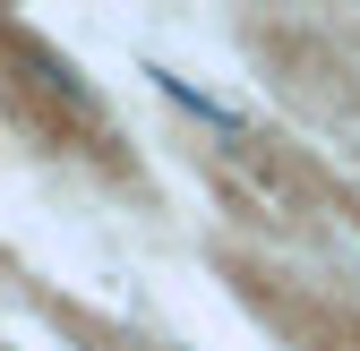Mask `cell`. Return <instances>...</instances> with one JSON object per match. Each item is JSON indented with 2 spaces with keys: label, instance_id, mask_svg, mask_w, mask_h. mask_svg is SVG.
<instances>
[{
  "label": "cell",
  "instance_id": "6da1fadb",
  "mask_svg": "<svg viewBox=\"0 0 360 351\" xmlns=\"http://www.w3.org/2000/svg\"><path fill=\"white\" fill-rule=\"evenodd\" d=\"M155 86H163V95H172L180 112H198L206 128H240V120H249V112H232L223 95H206V86H189V77H172V69H155Z\"/></svg>",
  "mask_w": 360,
  "mask_h": 351
}]
</instances>
